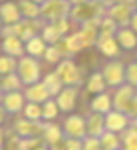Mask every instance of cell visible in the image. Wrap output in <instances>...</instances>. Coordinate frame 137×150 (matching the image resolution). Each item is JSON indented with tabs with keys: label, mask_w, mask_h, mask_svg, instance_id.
Returning <instances> with one entry per match:
<instances>
[{
	"label": "cell",
	"mask_w": 137,
	"mask_h": 150,
	"mask_svg": "<svg viewBox=\"0 0 137 150\" xmlns=\"http://www.w3.org/2000/svg\"><path fill=\"white\" fill-rule=\"evenodd\" d=\"M62 134H64V137H70V139H84L88 136V132H86V119L81 117V115L66 117L64 125H62Z\"/></svg>",
	"instance_id": "obj_1"
},
{
	"label": "cell",
	"mask_w": 137,
	"mask_h": 150,
	"mask_svg": "<svg viewBox=\"0 0 137 150\" xmlns=\"http://www.w3.org/2000/svg\"><path fill=\"white\" fill-rule=\"evenodd\" d=\"M57 75L60 77L62 84H66V86H77V84H81L79 70H77V66H75L71 61H66V62L60 64L59 70H57Z\"/></svg>",
	"instance_id": "obj_6"
},
{
	"label": "cell",
	"mask_w": 137,
	"mask_h": 150,
	"mask_svg": "<svg viewBox=\"0 0 137 150\" xmlns=\"http://www.w3.org/2000/svg\"><path fill=\"white\" fill-rule=\"evenodd\" d=\"M26 50L29 51V55H33V57H39V55H44L48 48L44 46V40H42V39H39V37H33L31 40H28V46H26Z\"/></svg>",
	"instance_id": "obj_23"
},
{
	"label": "cell",
	"mask_w": 137,
	"mask_h": 150,
	"mask_svg": "<svg viewBox=\"0 0 137 150\" xmlns=\"http://www.w3.org/2000/svg\"><path fill=\"white\" fill-rule=\"evenodd\" d=\"M124 71L126 70L121 62H110V64H106V68L102 71V77L106 81V84H110V86H123Z\"/></svg>",
	"instance_id": "obj_7"
},
{
	"label": "cell",
	"mask_w": 137,
	"mask_h": 150,
	"mask_svg": "<svg viewBox=\"0 0 137 150\" xmlns=\"http://www.w3.org/2000/svg\"><path fill=\"white\" fill-rule=\"evenodd\" d=\"M130 24H132V31L137 33V11H133L132 15V20H130Z\"/></svg>",
	"instance_id": "obj_35"
},
{
	"label": "cell",
	"mask_w": 137,
	"mask_h": 150,
	"mask_svg": "<svg viewBox=\"0 0 137 150\" xmlns=\"http://www.w3.org/2000/svg\"><path fill=\"white\" fill-rule=\"evenodd\" d=\"M133 95H135L133 86H130V84L119 86V90L113 93V110H117V112H126L128 103L132 101Z\"/></svg>",
	"instance_id": "obj_8"
},
{
	"label": "cell",
	"mask_w": 137,
	"mask_h": 150,
	"mask_svg": "<svg viewBox=\"0 0 137 150\" xmlns=\"http://www.w3.org/2000/svg\"><path fill=\"white\" fill-rule=\"evenodd\" d=\"M18 86H20V81L15 75H7L4 79V90H7V92H17Z\"/></svg>",
	"instance_id": "obj_31"
},
{
	"label": "cell",
	"mask_w": 137,
	"mask_h": 150,
	"mask_svg": "<svg viewBox=\"0 0 137 150\" xmlns=\"http://www.w3.org/2000/svg\"><path fill=\"white\" fill-rule=\"evenodd\" d=\"M15 68V62L13 59L6 57V59H0V73H11Z\"/></svg>",
	"instance_id": "obj_33"
},
{
	"label": "cell",
	"mask_w": 137,
	"mask_h": 150,
	"mask_svg": "<svg viewBox=\"0 0 137 150\" xmlns=\"http://www.w3.org/2000/svg\"><path fill=\"white\" fill-rule=\"evenodd\" d=\"M104 125H106V130L113 132V134H123L128 126L132 125L130 117H128L124 112H117V110H110L108 114L104 115Z\"/></svg>",
	"instance_id": "obj_2"
},
{
	"label": "cell",
	"mask_w": 137,
	"mask_h": 150,
	"mask_svg": "<svg viewBox=\"0 0 137 150\" xmlns=\"http://www.w3.org/2000/svg\"><path fill=\"white\" fill-rule=\"evenodd\" d=\"M112 110V97L108 93H99L93 101H91V112L106 115Z\"/></svg>",
	"instance_id": "obj_17"
},
{
	"label": "cell",
	"mask_w": 137,
	"mask_h": 150,
	"mask_svg": "<svg viewBox=\"0 0 137 150\" xmlns=\"http://www.w3.org/2000/svg\"><path fill=\"white\" fill-rule=\"evenodd\" d=\"M110 17L113 22H119V24H128V22L132 20V15H133V9H132V6H128V4H115V6H112L110 7Z\"/></svg>",
	"instance_id": "obj_12"
},
{
	"label": "cell",
	"mask_w": 137,
	"mask_h": 150,
	"mask_svg": "<svg viewBox=\"0 0 137 150\" xmlns=\"http://www.w3.org/2000/svg\"><path fill=\"white\" fill-rule=\"evenodd\" d=\"M57 114H59V106H57V101L55 99H48L42 104V119L51 121V119L57 117Z\"/></svg>",
	"instance_id": "obj_24"
},
{
	"label": "cell",
	"mask_w": 137,
	"mask_h": 150,
	"mask_svg": "<svg viewBox=\"0 0 137 150\" xmlns=\"http://www.w3.org/2000/svg\"><path fill=\"white\" fill-rule=\"evenodd\" d=\"M62 139H64L62 126L53 125V123H46V126H44V134H42V141L46 143V146L55 145V143H59V141H62Z\"/></svg>",
	"instance_id": "obj_14"
},
{
	"label": "cell",
	"mask_w": 137,
	"mask_h": 150,
	"mask_svg": "<svg viewBox=\"0 0 137 150\" xmlns=\"http://www.w3.org/2000/svg\"><path fill=\"white\" fill-rule=\"evenodd\" d=\"M35 150H49V148H48V146H46V145H40L39 148H35Z\"/></svg>",
	"instance_id": "obj_39"
},
{
	"label": "cell",
	"mask_w": 137,
	"mask_h": 150,
	"mask_svg": "<svg viewBox=\"0 0 137 150\" xmlns=\"http://www.w3.org/2000/svg\"><path fill=\"white\" fill-rule=\"evenodd\" d=\"M44 126L46 123H39V121H28V119H20L15 123V132L20 139H28V137H40L44 134Z\"/></svg>",
	"instance_id": "obj_3"
},
{
	"label": "cell",
	"mask_w": 137,
	"mask_h": 150,
	"mask_svg": "<svg viewBox=\"0 0 137 150\" xmlns=\"http://www.w3.org/2000/svg\"><path fill=\"white\" fill-rule=\"evenodd\" d=\"M123 141V150H137V128L133 125H130L121 136Z\"/></svg>",
	"instance_id": "obj_19"
},
{
	"label": "cell",
	"mask_w": 137,
	"mask_h": 150,
	"mask_svg": "<svg viewBox=\"0 0 137 150\" xmlns=\"http://www.w3.org/2000/svg\"><path fill=\"white\" fill-rule=\"evenodd\" d=\"M44 86L48 88L49 95H59L62 92V81H60V77L57 73H49L48 77L44 79Z\"/></svg>",
	"instance_id": "obj_20"
},
{
	"label": "cell",
	"mask_w": 137,
	"mask_h": 150,
	"mask_svg": "<svg viewBox=\"0 0 137 150\" xmlns=\"http://www.w3.org/2000/svg\"><path fill=\"white\" fill-rule=\"evenodd\" d=\"M110 2H113V4H128V6H132L135 0H110Z\"/></svg>",
	"instance_id": "obj_36"
},
{
	"label": "cell",
	"mask_w": 137,
	"mask_h": 150,
	"mask_svg": "<svg viewBox=\"0 0 137 150\" xmlns=\"http://www.w3.org/2000/svg\"><path fill=\"white\" fill-rule=\"evenodd\" d=\"M24 119H28V121H40L42 119V104L28 103L24 106Z\"/></svg>",
	"instance_id": "obj_21"
},
{
	"label": "cell",
	"mask_w": 137,
	"mask_h": 150,
	"mask_svg": "<svg viewBox=\"0 0 137 150\" xmlns=\"http://www.w3.org/2000/svg\"><path fill=\"white\" fill-rule=\"evenodd\" d=\"M4 110L9 112V114H17V112L24 110V95L18 92H7L2 99Z\"/></svg>",
	"instance_id": "obj_13"
},
{
	"label": "cell",
	"mask_w": 137,
	"mask_h": 150,
	"mask_svg": "<svg viewBox=\"0 0 137 150\" xmlns=\"http://www.w3.org/2000/svg\"><path fill=\"white\" fill-rule=\"evenodd\" d=\"M132 125H133L135 128H137V119H133V121H132Z\"/></svg>",
	"instance_id": "obj_41"
},
{
	"label": "cell",
	"mask_w": 137,
	"mask_h": 150,
	"mask_svg": "<svg viewBox=\"0 0 137 150\" xmlns=\"http://www.w3.org/2000/svg\"><path fill=\"white\" fill-rule=\"evenodd\" d=\"M70 11V6H68L64 0H46L40 13L44 15L46 18H51V20H62L66 17V13Z\"/></svg>",
	"instance_id": "obj_5"
},
{
	"label": "cell",
	"mask_w": 137,
	"mask_h": 150,
	"mask_svg": "<svg viewBox=\"0 0 137 150\" xmlns=\"http://www.w3.org/2000/svg\"><path fill=\"white\" fill-rule=\"evenodd\" d=\"M39 75H40V68L37 64L35 59H22L20 64H18V77L22 82L26 84H35L39 82Z\"/></svg>",
	"instance_id": "obj_4"
},
{
	"label": "cell",
	"mask_w": 137,
	"mask_h": 150,
	"mask_svg": "<svg viewBox=\"0 0 137 150\" xmlns=\"http://www.w3.org/2000/svg\"><path fill=\"white\" fill-rule=\"evenodd\" d=\"M66 150H82V139L66 137Z\"/></svg>",
	"instance_id": "obj_34"
},
{
	"label": "cell",
	"mask_w": 137,
	"mask_h": 150,
	"mask_svg": "<svg viewBox=\"0 0 137 150\" xmlns=\"http://www.w3.org/2000/svg\"><path fill=\"white\" fill-rule=\"evenodd\" d=\"M4 50L11 55H20L22 53V44H20V39L17 37H7L6 42H4Z\"/></svg>",
	"instance_id": "obj_27"
},
{
	"label": "cell",
	"mask_w": 137,
	"mask_h": 150,
	"mask_svg": "<svg viewBox=\"0 0 137 150\" xmlns=\"http://www.w3.org/2000/svg\"><path fill=\"white\" fill-rule=\"evenodd\" d=\"M4 145H6V137H4V132H2V128H0V150L4 148Z\"/></svg>",
	"instance_id": "obj_37"
},
{
	"label": "cell",
	"mask_w": 137,
	"mask_h": 150,
	"mask_svg": "<svg viewBox=\"0 0 137 150\" xmlns=\"http://www.w3.org/2000/svg\"><path fill=\"white\" fill-rule=\"evenodd\" d=\"M124 114L130 117V121H133V119H137V93L132 97V101L128 103V108H126V112Z\"/></svg>",
	"instance_id": "obj_32"
},
{
	"label": "cell",
	"mask_w": 137,
	"mask_h": 150,
	"mask_svg": "<svg viewBox=\"0 0 137 150\" xmlns=\"http://www.w3.org/2000/svg\"><path fill=\"white\" fill-rule=\"evenodd\" d=\"M117 39H119V44L124 50H132V48L137 46V35H135V31H132V29H128V28H121L119 29Z\"/></svg>",
	"instance_id": "obj_18"
},
{
	"label": "cell",
	"mask_w": 137,
	"mask_h": 150,
	"mask_svg": "<svg viewBox=\"0 0 137 150\" xmlns=\"http://www.w3.org/2000/svg\"><path fill=\"white\" fill-rule=\"evenodd\" d=\"M22 13H24L28 18L33 20L40 15V7L37 6L33 0H22Z\"/></svg>",
	"instance_id": "obj_26"
},
{
	"label": "cell",
	"mask_w": 137,
	"mask_h": 150,
	"mask_svg": "<svg viewBox=\"0 0 137 150\" xmlns=\"http://www.w3.org/2000/svg\"><path fill=\"white\" fill-rule=\"evenodd\" d=\"M40 143V137H28V139H20L18 143V150H35L39 148Z\"/></svg>",
	"instance_id": "obj_29"
},
{
	"label": "cell",
	"mask_w": 137,
	"mask_h": 150,
	"mask_svg": "<svg viewBox=\"0 0 137 150\" xmlns=\"http://www.w3.org/2000/svg\"><path fill=\"white\" fill-rule=\"evenodd\" d=\"M86 132L90 137H101L106 132V125H104V115L91 112L86 117Z\"/></svg>",
	"instance_id": "obj_9"
},
{
	"label": "cell",
	"mask_w": 137,
	"mask_h": 150,
	"mask_svg": "<svg viewBox=\"0 0 137 150\" xmlns=\"http://www.w3.org/2000/svg\"><path fill=\"white\" fill-rule=\"evenodd\" d=\"M6 114H7V112H6L4 108H0V125H2V123L6 121Z\"/></svg>",
	"instance_id": "obj_38"
},
{
	"label": "cell",
	"mask_w": 137,
	"mask_h": 150,
	"mask_svg": "<svg viewBox=\"0 0 137 150\" xmlns=\"http://www.w3.org/2000/svg\"><path fill=\"white\" fill-rule=\"evenodd\" d=\"M135 4H137V0H135Z\"/></svg>",
	"instance_id": "obj_42"
},
{
	"label": "cell",
	"mask_w": 137,
	"mask_h": 150,
	"mask_svg": "<svg viewBox=\"0 0 137 150\" xmlns=\"http://www.w3.org/2000/svg\"><path fill=\"white\" fill-rule=\"evenodd\" d=\"M2 18H4V22H7V24H17L18 18H20V13L17 9V6L15 4L2 6Z\"/></svg>",
	"instance_id": "obj_22"
},
{
	"label": "cell",
	"mask_w": 137,
	"mask_h": 150,
	"mask_svg": "<svg viewBox=\"0 0 137 150\" xmlns=\"http://www.w3.org/2000/svg\"><path fill=\"white\" fill-rule=\"evenodd\" d=\"M99 143H101V150H123L121 136L113 134V132H108V130L99 137Z\"/></svg>",
	"instance_id": "obj_15"
},
{
	"label": "cell",
	"mask_w": 137,
	"mask_h": 150,
	"mask_svg": "<svg viewBox=\"0 0 137 150\" xmlns=\"http://www.w3.org/2000/svg\"><path fill=\"white\" fill-rule=\"evenodd\" d=\"M35 4H42V2H46V0H33Z\"/></svg>",
	"instance_id": "obj_40"
},
{
	"label": "cell",
	"mask_w": 137,
	"mask_h": 150,
	"mask_svg": "<svg viewBox=\"0 0 137 150\" xmlns=\"http://www.w3.org/2000/svg\"><path fill=\"white\" fill-rule=\"evenodd\" d=\"M104 84H106V81L102 77V73H93L91 75V79L88 82V92H93V93H102V90H104Z\"/></svg>",
	"instance_id": "obj_25"
},
{
	"label": "cell",
	"mask_w": 137,
	"mask_h": 150,
	"mask_svg": "<svg viewBox=\"0 0 137 150\" xmlns=\"http://www.w3.org/2000/svg\"><path fill=\"white\" fill-rule=\"evenodd\" d=\"M124 81L128 82L130 86H137V62H132V64H128V68L124 71Z\"/></svg>",
	"instance_id": "obj_28"
},
{
	"label": "cell",
	"mask_w": 137,
	"mask_h": 150,
	"mask_svg": "<svg viewBox=\"0 0 137 150\" xmlns=\"http://www.w3.org/2000/svg\"><path fill=\"white\" fill-rule=\"evenodd\" d=\"M49 92L48 88L44 86V82H35V84H31L28 90H26V99L29 103H37V104H44L46 101L49 99Z\"/></svg>",
	"instance_id": "obj_11"
},
{
	"label": "cell",
	"mask_w": 137,
	"mask_h": 150,
	"mask_svg": "<svg viewBox=\"0 0 137 150\" xmlns=\"http://www.w3.org/2000/svg\"><path fill=\"white\" fill-rule=\"evenodd\" d=\"M82 150H101L99 137H90V136H86L84 139H82Z\"/></svg>",
	"instance_id": "obj_30"
},
{
	"label": "cell",
	"mask_w": 137,
	"mask_h": 150,
	"mask_svg": "<svg viewBox=\"0 0 137 150\" xmlns=\"http://www.w3.org/2000/svg\"><path fill=\"white\" fill-rule=\"evenodd\" d=\"M99 48H101L102 53L108 55V57H117L119 55V46H117V42L113 40L112 35L101 33V37H99Z\"/></svg>",
	"instance_id": "obj_16"
},
{
	"label": "cell",
	"mask_w": 137,
	"mask_h": 150,
	"mask_svg": "<svg viewBox=\"0 0 137 150\" xmlns=\"http://www.w3.org/2000/svg\"><path fill=\"white\" fill-rule=\"evenodd\" d=\"M75 103H77V90H75V86H68L57 95V106L62 112H71L75 108Z\"/></svg>",
	"instance_id": "obj_10"
}]
</instances>
